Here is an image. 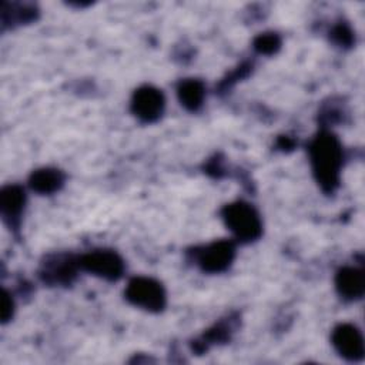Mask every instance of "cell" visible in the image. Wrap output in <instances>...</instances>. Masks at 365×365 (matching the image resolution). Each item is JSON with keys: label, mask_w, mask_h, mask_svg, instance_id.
<instances>
[{"label": "cell", "mask_w": 365, "mask_h": 365, "mask_svg": "<svg viewBox=\"0 0 365 365\" xmlns=\"http://www.w3.org/2000/svg\"><path fill=\"white\" fill-rule=\"evenodd\" d=\"M309 155L318 182L324 190L332 191L338 184L342 165V148L338 138L331 133H321L311 143Z\"/></svg>", "instance_id": "obj_1"}, {"label": "cell", "mask_w": 365, "mask_h": 365, "mask_svg": "<svg viewBox=\"0 0 365 365\" xmlns=\"http://www.w3.org/2000/svg\"><path fill=\"white\" fill-rule=\"evenodd\" d=\"M227 227L242 241H252L261 235L262 224L252 205L244 201L228 204L222 210Z\"/></svg>", "instance_id": "obj_2"}, {"label": "cell", "mask_w": 365, "mask_h": 365, "mask_svg": "<svg viewBox=\"0 0 365 365\" xmlns=\"http://www.w3.org/2000/svg\"><path fill=\"white\" fill-rule=\"evenodd\" d=\"M127 299L148 311H161L165 305V292L163 285L147 277L133 278L125 288Z\"/></svg>", "instance_id": "obj_3"}, {"label": "cell", "mask_w": 365, "mask_h": 365, "mask_svg": "<svg viewBox=\"0 0 365 365\" xmlns=\"http://www.w3.org/2000/svg\"><path fill=\"white\" fill-rule=\"evenodd\" d=\"M80 267L110 281L120 278L124 271L123 259L114 251L107 250H98L83 255L80 259Z\"/></svg>", "instance_id": "obj_4"}, {"label": "cell", "mask_w": 365, "mask_h": 365, "mask_svg": "<svg viewBox=\"0 0 365 365\" xmlns=\"http://www.w3.org/2000/svg\"><path fill=\"white\" fill-rule=\"evenodd\" d=\"M164 96L163 93L151 86H143L135 90L131 100L133 113L145 123L155 121L160 118L164 110Z\"/></svg>", "instance_id": "obj_5"}, {"label": "cell", "mask_w": 365, "mask_h": 365, "mask_svg": "<svg viewBox=\"0 0 365 365\" xmlns=\"http://www.w3.org/2000/svg\"><path fill=\"white\" fill-rule=\"evenodd\" d=\"M332 344L335 349L349 361H358L364 356L362 334L351 324H341L334 329Z\"/></svg>", "instance_id": "obj_6"}, {"label": "cell", "mask_w": 365, "mask_h": 365, "mask_svg": "<svg viewBox=\"0 0 365 365\" xmlns=\"http://www.w3.org/2000/svg\"><path fill=\"white\" fill-rule=\"evenodd\" d=\"M234 244L230 241H217L205 247L198 254V264L207 272H220L228 268L234 258Z\"/></svg>", "instance_id": "obj_7"}, {"label": "cell", "mask_w": 365, "mask_h": 365, "mask_svg": "<svg viewBox=\"0 0 365 365\" xmlns=\"http://www.w3.org/2000/svg\"><path fill=\"white\" fill-rule=\"evenodd\" d=\"M335 287L339 295L346 299L361 298L365 291V277L362 269L352 267L339 269L335 277Z\"/></svg>", "instance_id": "obj_8"}, {"label": "cell", "mask_w": 365, "mask_h": 365, "mask_svg": "<svg viewBox=\"0 0 365 365\" xmlns=\"http://www.w3.org/2000/svg\"><path fill=\"white\" fill-rule=\"evenodd\" d=\"M24 191L19 185H7L0 192V208L4 218L14 220L23 211L24 207Z\"/></svg>", "instance_id": "obj_9"}, {"label": "cell", "mask_w": 365, "mask_h": 365, "mask_svg": "<svg viewBox=\"0 0 365 365\" xmlns=\"http://www.w3.org/2000/svg\"><path fill=\"white\" fill-rule=\"evenodd\" d=\"M64 177L61 171L56 168H41L31 174L30 187L41 194H50L57 191L63 185Z\"/></svg>", "instance_id": "obj_10"}, {"label": "cell", "mask_w": 365, "mask_h": 365, "mask_svg": "<svg viewBox=\"0 0 365 365\" xmlns=\"http://www.w3.org/2000/svg\"><path fill=\"white\" fill-rule=\"evenodd\" d=\"M204 94H205V90L200 80H194V78L184 80L178 86V98L181 104L191 111L197 110L202 104Z\"/></svg>", "instance_id": "obj_11"}, {"label": "cell", "mask_w": 365, "mask_h": 365, "mask_svg": "<svg viewBox=\"0 0 365 365\" xmlns=\"http://www.w3.org/2000/svg\"><path fill=\"white\" fill-rule=\"evenodd\" d=\"M279 46L281 40L275 33H264L254 40V47L261 54H272L279 48Z\"/></svg>", "instance_id": "obj_12"}, {"label": "cell", "mask_w": 365, "mask_h": 365, "mask_svg": "<svg viewBox=\"0 0 365 365\" xmlns=\"http://www.w3.org/2000/svg\"><path fill=\"white\" fill-rule=\"evenodd\" d=\"M332 37H334V40H335L338 44H342V46H348V44H351V41H352L351 30H349L346 26H338V27H335L334 31H332Z\"/></svg>", "instance_id": "obj_13"}, {"label": "cell", "mask_w": 365, "mask_h": 365, "mask_svg": "<svg viewBox=\"0 0 365 365\" xmlns=\"http://www.w3.org/2000/svg\"><path fill=\"white\" fill-rule=\"evenodd\" d=\"M13 314V299L7 291H3L1 297V319L3 322H7L11 318Z\"/></svg>", "instance_id": "obj_14"}]
</instances>
